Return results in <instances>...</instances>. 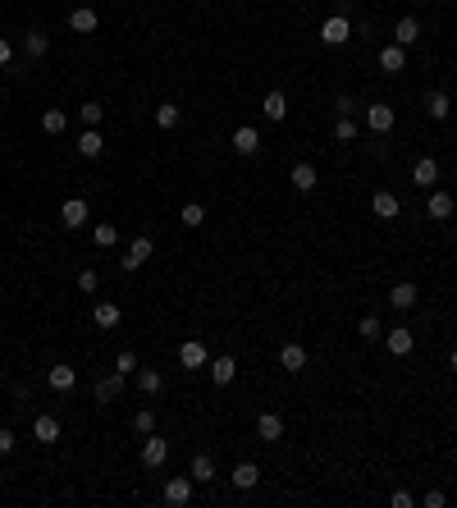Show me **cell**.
<instances>
[{
    "instance_id": "obj_36",
    "label": "cell",
    "mask_w": 457,
    "mask_h": 508,
    "mask_svg": "<svg viewBox=\"0 0 457 508\" xmlns=\"http://www.w3.org/2000/svg\"><path fill=\"white\" fill-rule=\"evenodd\" d=\"M92 238H97V247H115L119 243V229H115V224H97V229H92Z\"/></svg>"
},
{
    "instance_id": "obj_22",
    "label": "cell",
    "mask_w": 457,
    "mask_h": 508,
    "mask_svg": "<svg viewBox=\"0 0 457 508\" xmlns=\"http://www.w3.org/2000/svg\"><path fill=\"white\" fill-rule=\"evenodd\" d=\"M448 110H453V106H448V92H430V97H425V115H430L435 124H444Z\"/></svg>"
},
{
    "instance_id": "obj_8",
    "label": "cell",
    "mask_w": 457,
    "mask_h": 508,
    "mask_svg": "<svg viewBox=\"0 0 457 508\" xmlns=\"http://www.w3.org/2000/svg\"><path fill=\"white\" fill-rule=\"evenodd\" d=\"M233 151H238V156H256V151H261V133L251 129V124L233 129Z\"/></svg>"
},
{
    "instance_id": "obj_7",
    "label": "cell",
    "mask_w": 457,
    "mask_h": 508,
    "mask_svg": "<svg viewBox=\"0 0 457 508\" xmlns=\"http://www.w3.org/2000/svg\"><path fill=\"white\" fill-rule=\"evenodd\" d=\"M60 220H65V229H83V224H88V202L69 197L65 206H60Z\"/></svg>"
},
{
    "instance_id": "obj_39",
    "label": "cell",
    "mask_w": 457,
    "mask_h": 508,
    "mask_svg": "<svg viewBox=\"0 0 457 508\" xmlns=\"http://www.w3.org/2000/svg\"><path fill=\"white\" fill-rule=\"evenodd\" d=\"M380 330H384V325H380L375 316H361V320H357V334H361L366 343H370V339H380Z\"/></svg>"
},
{
    "instance_id": "obj_5",
    "label": "cell",
    "mask_w": 457,
    "mask_h": 508,
    "mask_svg": "<svg viewBox=\"0 0 457 508\" xmlns=\"http://www.w3.org/2000/svg\"><path fill=\"white\" fill-rule=\"evenodd\" d=\"M178 362H183L188 371H201V366L210 362V353H206V343H201V339H188V343H178Z\"/></svg>"
},
{
    "instance_id": "obj_9",
    "label": "cell",
    "mask_w": 457,
    "mask_h": 508,
    "mask_svg": "<svg viewBox=\"0 0 457 508\" xmlns=\"http://www.w3.org/2000/svg\"><path fill=\"white\" fill-rule=\"evenodd\" d=\"M288 179H293L297 192H311V188L320 183V174H316V165H311V161H297V165L288 170Z\"/></svg>"
},
{
    "instance_id": "obj_46",
    "label": "cell",
    "mask_w": 457,
    "mask_h": 508,
    "mask_svg": "<svg viewBox=\"0 0 457 508\" xmlns=\"http://www.w3.org/2000/svg\"><path fill=\"white\" fill-rule=\"evenodd\" d=\"M10 60H14V46L5 42V37H0V65H10Z\"/></svg>"
},
{
    "instance_id": "obj_17",
    "label": "cell",
    "mask_w": 457,
    "mask_h": 508,
    "mask_svg": "<svg viewBox=\"0 0 457 508\" xmlns=\"http://www.w3.org/2000/svg\"><path fill=\"white\" fill-rule=\"evenodd\" d=\"M416 37H421V23H416L412 14H407V19H398V23H393V42L403 46V51H407V46L416 42Z\"/></svg>"
},
{
    "instance_id": "obj_44",
    "label": "cell",
    "mask_w": 457,
    "mask_h": 508,
    "mask_svg": "<svg viewBox=\"0 0 457 508\" xmlns=\"http://www.w3.org/2000/svg\"><path fill=\"white\" fill-rule=\"evenodd\" d=\"M393 508H412V490H393Z\"/></svg>"
},
{
    "instance_id": "obj_15",
    "label": "cell",
    "mask_w": 457,
    "mask_h": 508,
    "mask_svg": "<svg viewBox=\"0 0 457 508\" xmlns=\"http://www.w3.org/2000/svg\"><path fill=\"white\" fill-rule=\"evenodd\" d=\"M279 366L297 376V371L306 366V348H302V343H283V348H279Z\"/></svg>"
},
{
    "instance_id": "obj_1",
    "label": "cell",
    "mask_w": 457,
    "mask_h": 508,
    "mask_svg": "<svg viewBox=\"0 0 457 508\" xmlns=\"http://www.w3.org/2000/svg\"><path fill=\"white\" fill-rule=\"evenodd\" d=\"M320 42H325V46H348V42H352V19H348V14H334V19H325V28H320Z\"/></svg>"
},
{
    "instance_id": "obj_42",
    "label": "cell",
    "mask_w": 457,
    "mask_h": 508,
    "mask_svg": "<svg viewBox=\"0 0 457 508\" xmlns=\"http://www.w3.org/2000/svg\"><path fill=\"white\" fill-rule=\"evenodd\" d=\"M444 504H448L444 490H430V495H425V508H444Z\"/></svg>"
},
{
    "instance_id": "obj_30",
    "label": "cell",
    "mask_w": 457,
    "mask_h": 508,
    "mask_svg": "<svg viewBox=\"0 0 457 508\" xmlns=\"http://www.w3.org/2000/svg\"><path fill=\"white\" fill-rule=\"evenodd\" d=\"M265 120H288V101H283V92H270V97H265Z\"/></svg>"
},
{
    "instance_id": "obj_21",
    "label": "cell",
    "mask_w": 457,
    "mask_h": 508,
    "mask_svg": "<svg viewBox=\"0 0 457 508\" xmlns=\"http://www.w3.org/2000/svg\"><path fill=\"white\" fill-rule=\"evenodd\" d=\"M33 435H37L42 444H55V440H60V421H55L51 412H42V417L33 421Z\"/></svg>"
},
{
    "instance_id": "obj_47",
    "label": "cell",
    "mask_w": 457,
    "mask_h": 508,
    "mask_svg": "<svg viewBox=\"0 0 457 508\" xmlns=\"http://www.w3.org/2000/svg\"><path fill=\"white\" fill-rule=\"evenodd\" d=\"M448 366H453V371H457V348H453V353H448Z\"/></svg>"
},
{
    "instance_id": "obj_38",
    "label": "cell",
    "mask_w": 457,
    "mask_h": 508,
    "mask_svg": "<svg viewBox=\"0 0 457 508\" xmlns=\"http://www.w3.org/2000/svg\"><path fill=\"white\" fill-rule=\"evenodd\" d=\"M133 431H138V435H151V431H156V412H151V408H138V417H133Z\"/></svg>"
},
{
    "instance_id": "obj_6",
    "label": "cell",
    "mask_w": 457,
    "mask_h": 508,
    "mask_svg": "<svg viewBox=\"0 0 457 508\" xmlns=\"http://www.w3.org/2000/svg\"><path fill=\"white\" fill-rule=\"evenodd\" d=\"M151 252H156V243L147 238V233H142V238H133V243H128V252H124V270H142Z\"/></svg>"
},
{
    "instance_id": "obj_10",
    "label": "cell",
    "mask_w": 457,
    "mask_h": 508,
    "mask_svg": "<svg viewBox=\"0 0 457 508\" xmlns=\"http://www.w3.org/2000/svg\"><path fill=\"white\" fill-rule=\"evenodd\" d=\"M256 435H261L265 444L283 440V417H279V412H261V417H256Z\"/></svg>"
},
{
    "instance_id": "obj_12",
    "label": "cell",
    "mask_w": 457,
    "mask_h": 508,
    "mask_svg": "<svg viewBox=\"0 0 457 508\" xmlns=\"http://www.w3.org/2000/svg\"><path fill=\"white\" fill-rule=\"evenodd\" d=\"M412 183H416V188H435V183H439V161H430V156L416 161V165H412Z\"/></svg>"
},
{
    "instance_id": "obj_24",
    "label": "cell",
    "mask_w": 457,
    "mask_h": 508,
    "mask_svg": "<svg viewBox=\"0 0 457 508\" xmlns=\"http://www.w3.org/2000/svg\"><path fill=\"white\" fill-rule=\"evenodd\" d=\"M46 380H51V389H60V394H65V389H74V380H78V371L74 366H51V371H46Z\"/></svg>"
},
{
    "instance_id": "obj_33",
    "label": "cell",
    "mask_w": 457,
    "mask_h": 508,
    "mask_svg": "<svg viewBox=\"0 0 457 508\" xmlns=\"http://www.w3.org/2000/svg\"><path fill=\"white\" fill-rule=\"evenodd\" d=\"M178 120H183V115H178V106H169V101H165V106H156V129H178Z\"/></svg>"
},
{
    "instance_id": "obj_29",
    "label": "cell",
    "mask_w": 457,
    "mask_h": 508,
    "mask_svg": "<svg viewBox=\"0 0 457 508\" xmlns=\"http://www.w3.org/2000/svg\"><path fill=\"white\" fill-rule=\"evenodd\" d=\"M124 389V376L115 371V376H106V380H97V403H110V398Z\"/></svg>"
},
{
    "instance_id": "obj_35",
    "label": "cell",
    "mask_w": 457,
    "mask_h": 508,
    "mask_svg": "<svg viewBox=\"0 0 457 508\" xmlns=\"http://www.w3.org/2000/svg\"><path fill=\"white\" fill-rule=\"evenodd\" d=\"M334 138L338 142H352V138H357V120H352V115H338L334 120Z\"/></svg>"
},
{
    "instance_id": "obj_40",
    "label": "cell",
    "mask_w": 457,
    "mask_h": 508,
    "mask_svg": "<svg viewBox=\"0 0 457 508\" xmlns=\"http://www.w3.org/2000/svg\"><path fill=\"white\" fill-rule=\"evenodd\" d=\"M78 115H83V124H88V129H97V124L106 120V110H101L97 101H88V106H83V110H78Z\"/></svg>"
},
{
    "instance_id": "obj_18",
    "label": "cell",
    "mask_w": 457,
    "mask_h": 508,
    "mask_svg": "<svg viewBox=\"0 0 457 508\" xmlns=\"http://www.w3.org/2000/svg\"><path fill=\"white\" fill-rule=\"evenodd\" d=\"M210 366V380L215 385H233V376H238V362L233 357H215V362H206Z\"/></svg>"
},
{
    "instance_id": "obj_23",
    "label": "cell",
    "mask_w": 457,
    "mask_h": 508,
    "mask_svg": "<svg viewBox=\"0 0 457 508\" xmlns=\"http://www.w3.org/2000/svg\"><path fill=\"white\" fill-rule=\"evenodd\" d=\"M78 151L88 156V161H97V156L106 151V138H101L97 129H83V138H78Z\"/></svg>"
},
{
    "instance_id": "obj_45",
    "label": "cell",
    "mask_w": 457,
    "mask_h": 508,
    "mask_svg": "<svg viewBox=\"0 0 457 508\" xmlns=\"http://www.w3.org/2000/svg\"><path fill=\"white\" fill-rule=\"evenodd\" d=\"M10 449H14V431H5V426H0V458H5Z\"/></svg>"
},
{
    "instance_id": "obj_11",
    "label": "cell",
    "mask_w": 457,
    "mask_h": 508,
    "mask_svg": "<svg viewBox=\"0 0 457 508\" xmlns=\"http://www.w3.org/2000/svg\"><path fill=\"white\" fill-rule=\"evenodd\" d=\"M69 28L88 37V33H97V28H101V14H97V10H88V5H78V10L69 14Z\"/></svg>"
},
{
    "instance_id": "obj_32",
    "label": "cell",
    "mask_w": 457,
    "mask_h": 508,
    "mask_svg": "<svg viewBox=\"0 0 457 508\" xmlns=\"http://www.w3.org/2000/svg\"><path fill=\"white\" fill-rule=\"evenodd\" d=\"M389 302H393L398 311H407V307L416 302V288H412V284H393V288H389Z\"/></svg>"
},
{
    "instance_id": "obj_31",
    "label": "cell",
    "mask_w": 457,
    "mask_h": 508,
    "mask_svg": "<svg viewBox=\"0 0 457 508\" xmlns=\"http://www.w3.org/2000/svg\"><path fill=\"white\" fill-rule=\"evenodd\" d=\"M430 215L435 220H453V197L448 192H430Z\"/></svg>"
},
{
    "instance_id": "obj_27",
    "label": "cell",
    "mask_w": 457,
    "mask_h": 508,
    "mask_svg": "<svg viewBox=\"0 0 457 508\" xmlns=\"http://www.w3.org/2000/svg\"><path fill=\"white\" fill-rule=\"evenodd\" d=\"M23 51H28V60H42L46 51H51V42H46V33H23Z\"/></svg>"
},
{
    "instance_id": "obj_2",
    "label": "cell",
    "mask_w": 457,
    "mask_h": 508,
    "mask_svg": "<svg viewBox=\"0 0 457 508\" xmlns=\"http://www.w3.org/2000/svg\"><path fill=\"white\" fill-rule=\"evenodd\" d=\"M192 476H169V481H165V504L169 508H183L188 499H192Z\"/></svg>"
},
{
    "instance_id": "obj_3",
    "label": "cell",
    "mask_w": 457,
    "mask_h": 508,
    "mask_svg": "<svg viewBox=\"0 0 457 508\" xmlns=\"http://www.w3.org/2000/svg\"><path fill=\"white\" fill-rule=\"evenodd\" d=\"M165 458H169V440H160V435L151 431L147 440H142V463L156 472V467H165Z\"/></svg>"
},
{
    "instance_id": "obj_19",
    "label": "cell",
    "mask_w": 457,
    "mask_h": 508,
    "mask_svg": "<svg viewBox=\"0 0 457 508\" xmlns=\"http://www.w3.org/2000/svg\"><path fill=\"white\" fill-rule=\"evenodd\" d=\"M228 481H233L238 490H251L256 481H261V467H256V463H238L233 472H228Z\"/></svg>"
},
{
    "instance_id": "obj_25",
    "label": "cell",
    "mask_w": 457,
    "mask_h": 508,
    "mask_svg": "<svg viewBox=\"0 0 457 508\" xmlns=\"http://www.w3.org/2000/svg\"><path fill=\"white\" fill-rule=\"evenodd\" d=\"M138 389H142V394H160V389H165V376L156 371V366H138Z\"/></svg>"
},
{
    "instance_id": "obj_26",
    "label": "cell",
    "mask_w": 457,
    "mask_h": 508,
    "mask_svg": "<svg viewBox=\"0 0 457 508\" xmlns=\"http://www.w3.org/2000/svg\"><path fill=\"white\" fill-rule=\"evenodd\" d=\"M92 320H97L101 330H115V325H119V302H97Z\"/></svg>"
},
{
    "instance_id": "obj_34",
    "label": "cell",
    "mask_w": 457,
    "mask_h": 508,
    "mask_svg": "<svg viewBox=\"0 0 457 508\" xmlns=\"http://www.w3.org/2000/svg\"><path fill=\"white\" fill-rule=\"evenodd\" d=\"M42 129L51 133V138H55V133H65L69 129V115L65 110H42Z\"/></svg>"
},
{
    "instance_id": "obj_13",
    "label": "cell",
    "mask_w": 457,
    "mask_h": 508,
    "mask_svg": "<svg viewBox=\"0 0 457 508\" xmlns=\"http://www.w3.org/2000/svg\"><path fill=\"white\" fill-rule=\"evenodd\" d=\"M370 211H375V215H380V220H398V211H403V202L393 197V192H375V197H370Z\"/></svg>"
},
{
    "instance_id": "obj_43",
    "label": "cell",
    "mask_w": 457,
    "mask_h": 508,
    "mask_svg": "<svg viewBox=\"0 0 457 508\" xmlns=\"http://www.w3.org/2000/svg\"><path fill=\"white\" fill-rule=\"evenodd\" d=\"M334 110H338V115H352V110H357V101H352V97H338Z\"/></svg>"
},
{
    "instance_id": "obj_37",
    "label": "cell",
    "mask_w": 457,
    "mask_h": 508,
    "mask_svg": "<svg viewBox=\"0 0 457 508\" xmlns=\"http://www.w3.org/2000/svg\"><path fill=\"white\" fill-rule=\"evenodd\" d=\"M115 371H119V376H138V353H133V348H124V353L115 357Z\"/></svg>"
},
{
    "instance_id": "obj_4",
    "label": "cell",
    "mask_w": 457,
    "mask_h": 508,
    "mask_svg": "<svg viewBox=\"0 0 457 508\" xmlns=\"http://www.w3.org/2000/svg\"><path fill=\"white\" fill-rule=\"evenodd\" d=\"M393 120H398V115H393L389 106H384V101H375V106H366V129L375 133V138H384V133L393 129Z\"/></svg>"
},
{
    "instance_id": "obj_28",
    "label": "cell",
    "mask_w": 457,
    "mask_h": 508,
    "mask_svg": "<svg viewBox=\"0 0 457 508\" xmlns=\"http://www.w3.org/2000/svg\"><path fill=\"white\" fill-rule=\"evenodd\" d=\"M178 220H183L188 229H201V224H206V206H201V202H188V206L178 211Z\"/></svg>"
},
{
    "instance_id": "obj_16",
    "label": "cell",
    "mask_w": 457,
    "mask_h": 508,
    "mask_svg": "<svg viewBox=\"0 0 457 508\" xmlns=\"http://www.w3.org/2000/svg\"><path fill=\"white\" fill-rule=\"evenodd\" d=\"M188 476H192L197 486L215 481V458H210V453H197V458H192V467H188Z\"/></svg>"
},
{
    "instance_id": "obj_41",
    "label": "cell",
    "mask_w": 457,
    "mask_h": 508,
    "mask_svg": "<svg viewBox=\"0 0 457 508\" xmlns=\"http://www.w3.org/2000/svg\"><path fill=\"white\" fill-rule=\"evenodd\" d=\"M78 288H83V293H97L101 275H97V270H78Z\"/></svg>"
},
{
    "instance_id": "obj_20",
    "label": "cell",
    "mask_w": 457,
    "mask_h": 508,
    "mask_svg": "<svg viewBox=\"0 0 457 508\" xmlns=\"http://www.w3.org/2000/svg\"><path fill=\"white\" fill-rule=\"evenodd\" d=\"M384 343H389L393 357H407V353H412V330H407V325H398V330L384 334Z\"/></svg>"
},
{
    "instance_id": "obj_14",
    "label": "cell",
    "mask_w": 457,
    "mask_h": 508,
    "mask_svg": "<svg viewBox=\"0 0 457 508\" xmlns=\"http://www.w3.org/2000/svg\"><path fill=\"white\" fill-rule=\"evenodd\" d=\"M380 69H384V74H403V69H407V51L398 42L384 46V51H380Z\"/></svg>"
}]
</instances>
